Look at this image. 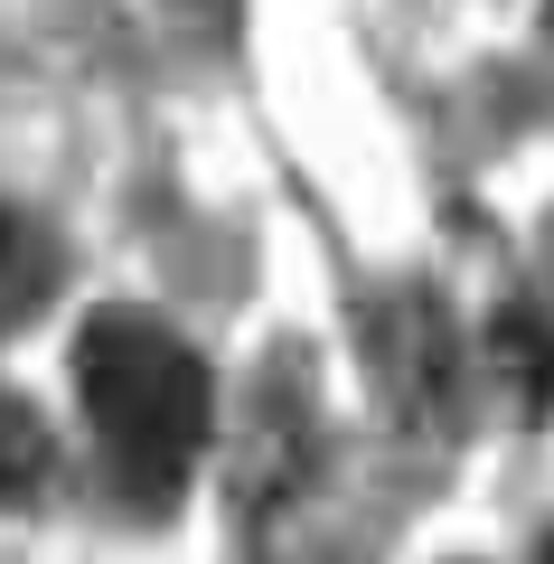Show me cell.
I'll list each match as a JSON object with an SVG mask.
<instances>
[{"label":"cell","mask_w":554,"mask_h":564,"mask_svg":"<svg viewBox=\"0 0 554 564\" xmlns=\"http://www.w3.org/2000/svg\"><path fill=\"white\" fill-rule=\"evenodd\" d=\"M76 395L95 414V443L132 499H170L207 452L217 386L207 358L151 311H95L76 339Z\"/></svg>","instance_id":"1"},{"label":"cell","mask_w":554,"mask_h":564,"mask_svg":"<svg viewBox=\"0 0 554 564\" xmlns=\"http://www.w3.org/2000/svg\"><path fill=\"white\" fill-rule=\"evenodd\" d=\"M47 423L29 414L20 395H0V508H20V499H39L47 489Z\"/></svg>","instance_id":"2"},{"label":"cell","mask_w":554,"mask_h":564,"mask_svg":"<svg viewBox=\"0 0 554 564\" xmlns=\"http://www.w3.org/2000/svg\"><path fill=\"white\" fill-rule=\"evenodd\" d=\"M489 358L508 367L535 404L554 395V321H535V311H498V321H489Z\"/></svg>","instance_id":"3"},{"label":"cell","mask_w":554,"mask_h":564,"mask_svg":"<svg viewBox=\"0 0 554 564\" xmlns=\"http://www.w3.org/2000/svg\"><path fill=\"white\" fill-rule=\"evenodd\" d=\"M57 282V254H47V226L29 217H0V311H29Z\"/></svg>","instance_id":"4"},{"label":"cell","mask_w":554,"mask_h":564,"mask_svg":"<svg viewBox=\"0 0 554 564\" xmlns=\"http://www.w3.org/2000/svg\"><path fill=\"white\" fill-rule=\"evenodd\" d=\"M198 10H217V20H226V10H236V0H198Z\"/></svg>","instance_id":"5"},{"label":"cell","mask_w":554,"mask_h":564,"mask_svg":"<svg viewBox=\"0 0 554 564\" xmlns=\"http://www.w3.org/2000/svg\"><path fill=\"white\" fill-rule=\"evenodd\" d=\"M545 564H554V536H545Z\"/></svg>","instance_id":"6"},{"label":"cell","mask_w":554,"mask_h":564,"mask_svg":"<svg viewBox=\"0 0 554 564\" xmlns=\"http://www.w3.org/2000/svg\"><path fill=\"white\" fill-rule=\"evenodd\" d=\"M545 20H554V0H545Z\"/></svg>","instance_id":"7"}]
</instances>
